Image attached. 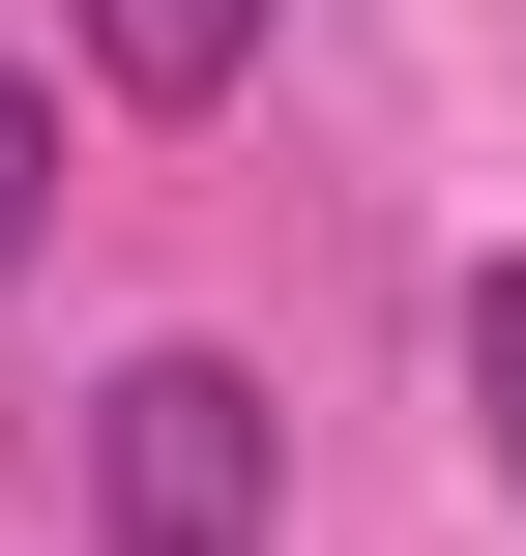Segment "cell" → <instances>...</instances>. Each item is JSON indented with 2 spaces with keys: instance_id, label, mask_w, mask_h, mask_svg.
<instances>
[{
  "instance_id": "cell-3",
  "label": "cell",
  "mask_w": 526,
  "mask_h": 556,
  "mask_svg": "<svg viewBox=\"0 0 526 556\" xmlns=\"http://www.w3.org/2000/svg\"><path fill=\"white\" fill-rule=\"evenodd\" d=\"M469 410H498V498H526V264H469Z\"/></svg>"
},
{
  "instance_id": "cell-4",
  "label": "cell",
  "mask_w": 526,
  "mask_h": 556,
  "mask_svg": "<svg viewBox=\"0 0 526 556\" xmlns=\"http://www.w3.org/2000/svg\"><path fill=\"white\" fill-rule=\"evenodd\" d=\"M59 235V88H0V264Z\"/></svg>"
},
{
  "instance_id": "cell-1",
  "label": "cell",
  "mask_w": 526,
  "mask_h": 556,
  "mask_svg": "<svg viewBox=\"0 0 526 556\" xmlns=\"http://www.w3.org/2000/svg\"><path fill=\"white\" fill-rule=\"evenodd\" d=\"M264 498H293V440H264L234 352H117L88 381V528L117 556H264Z\"/></svg>"
},
{
  "instance_id": "cell-2",
  "label": "cell",
  "mask_w": 526,
  "mask_h": 556,
  "mask_svg": "<svg viewBox=\"0 0 526 556\" xmlns=\"http://www.w3.org/2000/svg\"><path fill=\"white\" fill-rule=\"evenodd\" d=\"M88 59H117V88H146V117H205V88H234V59H264V0H88Z\"/></svg>"
}]
</instances>
